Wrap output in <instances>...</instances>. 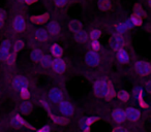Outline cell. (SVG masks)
Segmentation results:
<instances>
[{"instance_id":"1","label":"cell","mask_w":151,"mask_h":132,"mask_svg":"<svg viewBox=\"0 0 151 132\" xmlns=\"http://www.w3.org/2000/svg\"><path fill=\"white\" fill-rule=\"evenodd\" d=\"M110 84L105 80H99L94 83V86H93V91H94L95 95L99 97H106L108 92V89H109Z\"/></svg>"},{"instance_id":"2","label":"cell","mask_w":151,"mask_h":132,"mask_svg":"<svg viewBox=\"0 0 151 132\" xmlns=\"http://www.w3.org/2000/svg\"><path fill=\"white\" fill-rule=\"evenodd\" d=\"M85 62L91 66V67H95L99 64L101 62V57H99V53L94 52V51H89L85 55Z\"/></svg>"},{"instance_id":"3","label":"cell","mask_w":151,"mask_h":132,"mask_svg":"<svg viewBox=\"0 0 151 132\" xmlns=\"http://www.w3.org/2000/svg\"><path fill=\"white\" fill-rule=\"evenodd\" d=\"M134 69L141 76H149L151 72V65L146 61H138L134 64Z\"/></svg>"},{"instance_id":"4","label":"cell","mask_w":151,"mask_h":132,"mask_svg":"<svg viewBox=\"0 0 151 132\" xmlns=\"http://www.w3.org/2000/svg\"><path fill=\"white\" fill-rule=\"evenodd\" d=\"M109 44L111 46L112 50L114 51H119L120 49H123V46H124V38L122 35L120 34H115L113 35L109 40Z\"/></svg>"},{"instance_id":"5","label":"cell","mask_w":151,"mask_h":132,"mask_svg":"<svg viewBox=\"0 0 151 132\" xmlns=\"http://www.w3.org/2000/svg\"><path fill=\"white\" fill-rule=\"evenodd\" d=\"M59 111L65 117H69L73 113V106L70 102L66 100H62L59 102Z\"/></svg>"},{"instance_id":"6","label":"cell","mask_w":151,"mask_h":132,"mask_svg":"<svg viewBox=\"0 0 151 132\" xmlns=\"http://www.w3.org/2000/svg\"><path fill=\"white\" fill-rule=\"evenodd\" d=\"M9 54H11V42L5 39L1 42V46H0V60L6 61Z\"/></svg>"},{"instance_id":"7","label":"cell","mask_w":151,"mask_h":132,"mask_svg":"<svg viewBox=\"0 0 151 132\" xmlns=\"http://www.w3.org/2000/svg\"><path fill=\"white\" fill-rule=\"evenodd\" d=\"M51 66L53 67V69H54V71L56 73H62L66 69V64L63 61V59L61 58H55L52 61V65Z\"/></svg>"},{"instance_id":"8","label":"cell","mask_w":151,"mask_h":132,"mask_svg":"<svg viewBox=\"0 0 151 132\" xmlns=\"http://www.w3.org/2000/svg\"><path fill=\"white\" fill-rule=\"evenodd\" d=\"M49 99H50V101H52V102L54 103H58L60 102V101L63 100V94L62 92H61L59 89L57 88H53L51 89L50 91H49Z\"/></svg>"},{"instance_id":"9","label":"cell","mask_w":151,"mask_h":132,"mask_svg":"<svg viewBox=\"0 0 151 132\" xmlns=\"http://www.w3.org/2000/svg\"><path fill=\"white\" fill-rule=\"evenodd\" d=\"M13 86L15 89L21 91L23 89L28 88V81L24 76H16L13 80Z\"/></svg>"},{"instance_id":"10","label":"cell","mask_w":151,"mask_h":132,"mask_svg":"<svg viewBox=\"0 0 151 132\" xmlns=\"http://www.w3.org/2000/svg\"><path fill=\"white\" fill-rule=\"evenodd\" d=\"M50 19V15L49 14H40V15H34L30 17V21L35 25H42V24L47 23Z\"/></svg>"},{"instance_id":"11","label":"cell","mask_w":151,"mask_h":132,"mask_svg":"<svg viewBox=\"0 0 151 132\" xmlns=\"http://www.w3.org/2000/svg\"><path fill=\"white\" fill-rule=\"evenodd\" d=\"M13 27H14V30H15L16 32H23L24 30H25V27H26L24 18L21 17V16H17V17L14 19Z\"/></svg>"},{"instance_id":"12","label":"cell","mask_w":151,"mask_h":132,"mask_svg":"<svg viewBox=\"0 0 151 132\" xmlns=\"http://www.w3.org/2000/svg\"><path fill=\"white\" fill-rule=\"evenodd\" d=\"M46 31H47V33H48L49 35L56 36V35H58V34L60 33L61 27H60V25L57 23V22L53 21V22H50V23L48 24Z\"/></svg>"},{"instance_id":"13","label":"cell","mask_w":151,"mask_h":132,"mask_svg":"<svg viewBox=\"0 0 151 132\" xmlns=\"http://www.w3.org/2000/svg\"><path fill=\"white\" fill-rule=\"evenodd\" d=\"M124 113H125V117L129 119L130 121H138L141 116L140 111L137 108H134V107H127L124 111Z\"/></svg>"},{"instance_id":"14","label":"cell","mask_w":151,"mask_h":132,"mask_svg":"<svg viewBox=\"0 0 151 132\" xmlns=\"http://www.w3.org/2000/svg\"><path fill=\"white\" fill-rule=\"evenodd\" d=\"M132 23H130L128 19L126 20V21L117 24V25L115 26L116 32H117V34H120V35H122L124 32L127 31L128 29H132Z\"/></svg>"},{"instance_id":"15","label":"cell","mask_w":151,"mask_h":132,"mask_svg":"<svg viewBox=\"0 0 151 132\" xmlns=\"http://www.w3.org/2000/svg\"><path fill=\"white\" fill-rule=\"evenodd\" d=\"M134 95L136 96V98L138 99V102H139V104H140L141 106L144 107V108H147V107H148L147 102L144 100V92H143L142 88L138 87V88L134 89Z\"/></svg>"},{"instance_id":"16","label":"cell","mask_w":151,"mask_h":132,"mask_svg":"<svg viewBox=\"0 0 151 132\" xmlns=\"http://www.w3.org/2000/svg\"><path fill=\"white\" fill-rule=\"evenodd\" d=\"M112 117H113L114 121H115L116 123H122V122H124L126 119L124 111H122V109H120V108L115 109V111H113V113H112Z\"/></svg>"},{"instance_id":"17","label":"cell","mask_w":151,"mask_h":132,"mask_svg":"<svg viewBox=\"0 0 151 132\" xmlns=\"http://www.w3.org/2000/svg\"><path fill=\"white\" fill-rule=\"evenodd\" d=\"M117 60L122 64L129 62V55L124 49H120L119 51H117Z\"/></svg>"},{"instance_id":"18","label":"cell","mask_w":151,"mask_h":132,"mask_svg":"<svg viewBox=\"0 0 151 132\" xmlns=\"http://www.w3.org/2000/svg\"><path fill=\"white\" fill-rule=\"evenodd\" d=\"M34 36H35V39L37 41H47L49 38V34L47 33L46 29H36L34 32Z\"/></svg>"},{"instance_id":"19","label":"cell","mask_w":151,"mask_h":132,"mask_svg":"<svg viewBox=\"0 0 151 132\" xmlns=\"http://www.w3.org/2000/svg\"><path fill=\"white\" fill-rule=\"evenodd\" d=\"M73 38L76 39V41L78 42H85L88 39V34L84 30H79V31L73 33Z\"/></svg>"},{"instance_id":"20","label":"cell","mask_w":151,"mask_h":132,"mask_svg":"<svg viewBox=\"0 0 151 132\" xmlns=\"http://www.w3.org/2000/svg\"><path fill=\"white\" fill-rule=\"evenodd\" d=\"M51 54L55 58H61V56L63 55V49L59 44H54L51 46Z\"/></svg>"},{"instance_id":"21","label":"cell","mask_w":151,"mask_h":132,"mask_svg":"<svg viewBox=\"0 0 151 132\" xmlns=\"http://www.w3.org/2000/svg\"><path fill=\"white\" fill-rule=\"evenodd\" d=\"M13 123L16 124V125H18V126H25V127H28V128H30V129H33V127H32V126L30 125L29 123H27V122H26L25 120L23 119V118L20 117L19 115H15V116H14Z\"/></svg>"},{"instance_id":"22","label":"cell","mask_w":151,"mask_h":132,"mask_svg":"<svg viewBox=\"0 0 151 132\" xmlns=\"http://www.w3.org/2000/svg\"><path fill=\"white\" fill-rule=\"evenodd\" d=\"M97 6L101 11H110L112 7V3L110 0H99V2H97Z\"/></svg>"},{"instance_id":"23","label":"cell","mask_w":151,"mask_h":132,"mask_svg":"<svg viewBox=\"0 0 151 132\" xmlns=\"http://www.w3.org/2000/svg\"><path fill=\"white\" fill-rule=\"evenodd\" d=\"M68 28L75 33V32L79 31V30H82V23L79 20H73V21L69 22Z\"/></svg>"},{"instance_id":"24","label":"cell","mask_w":151,"mask_h":132,"mask_svg":"<svg viewBox=\"0 0 151 132\" xmlns=\"http://www.w3.org/2000/svg\"><path fill=\"white\" fill-rule=\"evenodd\" d=\"M42 56H44V54H42V52L40 49H34L31 52V54H30V57H31L32 61H34V62H40L42 60Z\"/></svg>"},{"instance_id":"25","label":"cell","mask_w":151,"mask_h":132,"mask_svg":"<svg viewBox=\"0 0 151 132\" xmlns=\"http://www.w3.org/2000/svg\"><path fill=\"white\" fill-rule=\"evenodd\" d=\"M134 16H136V17H139V18H146L147 15L146 13H145V11L142 9V6H141L140 4H136L134 6Z\"/></svg>"},{"instance_id":"26","label":"cell","mask_w":151,"mask_h":132,"mask_svg":"<svg viewBox=\"0 0 151 132\" xmlns=\"http://www.w3.org/2000/svg\"><path fill=\"white\" fill-rule=\"evenodd\" d=\"M50 117H51V119L54 121L55 124H61V125H65V124H67V122H68V120H67L66 118L58 117V116H55V115H53V113H50Z\"/></svg>"},{"instance_id":"27","label":"cell","mask_w":151,"mask_h":132,"mask_svg":"<svg viewBox=\"0 0 151 132\" xmlns=\"http://www.w3.org/2000/svg\"><path fill=\"white\" fill-rule=\"evenodd\" d=\"M31 109H32V104L30 103V101L25 100L24 102H22V104H21L22 113H25V115H27V113H29L30 111H31Z\"/></svg>"},{"instance_id":"28","label":"cell","mask_w":151,"mask_h":132,"mask_svg":"<svg viewBox=\"0 0 151 132\" xmlns=\"http://www.w3.org/2000/svg\"><path fill=\"white\" fill-rule=\"evenodd\" d=\"M128 20H129V22L132 23V27H140L143 24V19H141V18H139V17H136V16H134V15Z\"/></svg>"},{"instance_id":"29","label":"cell","mask_w":151,"mask_h":132,"mask_svg":"<svg viewBox=\"0 0 151 132\" xmlns=\"http://www.w3.org/2000/svg\"><path fill=\"white\" fill-rule=\"evenodd\" d=\"M24 46H25V44H24V41L22 39L16 40L15 44H14V46H13V53L17 54L18 52H20V51L24 48Z\"/></svg>"},{"instance_id":"30","label":"cell","mask_w":151,"mask_h":132,"mask_svg":"<svg viewBox=\"0 0 151 132\" xmlns=\"http://www.w3.org/2000/svg\"><path fill=\"white\" fill-rule=\"evenodd\" d=\"M52 61H53V59L51 58L50 56H48V55H44L42 58V60H40V62L44 67H49V66L52 65Z\"/></svg>"},{"instance_id":"31","label":"cell","mask_w":151,"mask_h":132,"mask_svg":"<svg viewBox=\"0 0 151 132\" xmlns=\"http://www.w3.org/2000/svg\"><path fill=\"white\" fill-rule=\"evenodd\" d=\"M101 35V33L99 29H93L92 31L89 33V37H90L91 40H99Z\"/></svg>"},{"instance_id":"32","label":"cell","mask_w":151,"mask_h":132,"mask_svg":"<svg viewBox=\"0 0 151 132\" xmlns=\"http://www.w3.org/2000/svg\"><path fill=\"white\" fill-rule=\"evenodd\" d=\"M118 98L121 101H123V102H126V101H128V99H129V94H128L125 90H121L118 93Z\"/></svg>"},{"instance_id":"33","label":"cell","mask_w":151,"mask_h":132,"mask_svg":"<svg viewBox=\"0 0 151 132\" xmlns=\"http://www.w3.org/2000/svg\"><path fill=\"white\" fill-rule=\"evenodd\" d=\"M115 95H116L115 90H114L113 86H112V85L110 84L109 89H108V92H107V95H106L105 98H107L108 100H111L112 98H114V97H115Z\"/></svg>"},{"instance_id":"34","label":"cell","mask_w":151,"mask_h":132,"mask_svg":"<svg viewBox=\"0 0 151 132\" xmlns=\"http://www.w3.org/2000/svg\"><path fill=\"white\" fill-rule=\"evenodd\" d=\"M101 44L99 40H91V49H92V51L97 52V51L101 50Z\"/></svg>"},{"instance_id":"35","label":"cell","mask_w":151,"mask_h":132,"mask_svg":"<svg viewBox=\"0 0 151 132\" xmlns=\"http://www.w3.org/2000/svg\"><path fill=\"white\" fill-rule=\"evenodd\" d=\"M20 95H21L22 98L25 99V100L29 99V97H30V92H29V90H28V88L23 89V90L20 91Z\"/></svg>"},{"instance_id":"36","label":"cell","mask_w":151,"mask_h":132,"mask_svg":"<svg viewBox=\"0 0 151 132\" xmlns=\"http://www.w3.org/2000/svg\"><path fill=\"white\" fill-rule=\"evenodd\" d=\"M99 119V117H88V118H86V120H85V125L90 126L91 124H94Z\"/></svg>"},{"instance_id":"37","label":"cell","mask_w":151,"mask_h":132,"mask_svg":"<svg viewBox=\"0 0 151 132\" xmlns=\"http://www.w3.org/2000/svg\"><path fill=\"white\" fill-rule=\"evenodd\" d=\"M16 56H17V54H15V53H13V52H12L11 54L9 55V57H7V59H6V62L9 63V65L14 64V63H15V61H16Z\"/></svg>"},{"instance_id":"38","label":"cell","mask_w":151,"mask_h":132,"mask_svg":"<svg viewBox=\"0 0 151 132\" xmlns=\"http://www.w3.org/2000/svg\"><path fill=\"white\" fill-rule=\"evenodd\" d=\"M53 1H54V3L57 6H64L68 2V0H53Z\"/></svg>"},{"instance_id":"39","label":"cell","mask_w":151,"mask_h":132,"mask_svg":"<svg viewBox=\"0 0 151 132\" xmlns=\"http://www.w3.org/2000/svg\"><path fill=\"white\" fill-rule=\"evenodd\" d=\"M40 104H42V106H44L45 108H46L47 111H48L49 113H50V106H49V104H48V102H47V101H45V100H42V101H40Z\"/></svg>"},{"instance_id":"40","label":"cell","mask_w":151,"mask_h":132,"mask_svg":"<svg viewBox=\"0 0 151 132\" xmlns=\"http://www.w3.org/2000/svg\"><path fill=\"white\" fill-rule=\"evenodd\" d=\"M37 132H50V127L49 126H44L40 130H37Z\"/></svg>"},{"instance_id":"41","label":"cell","mask_w":151,"mask_h":132,"mask_svg":"<svg viewBox=\"0 0 151 132\" xmlns=\"http://www.w3.org/2000/svg\"><path fill=\"white\" fill-rule=\"evenodd\" d=\"M21 1H23V2H25L26 4H29V5L37 2V0H21Z\"/></svg>"},{"instance_id":"42","label":"cell","mask_w":151,"mask_h":132,"mask_svg":"<svg viewBox=\"0 0 151 132\" xmlns=\"http://www.w3.org/2000/svg\"><path fill=\"white\" fill-rule=\"evenodd\" d=\"M113 132H127V131L122 127H116V128H114Z\"/></svg>"},{"instance_id":"43","label":"cell","mask_w":151,"mask_h":132,"mask_svg":"<svg viewBox=\"0 0 151 132\" xmlns=\"http://www.w3.org/2000/svg\"><path fill=\"white\" fill-rule=\"evenodd\" d=\"M0 19H5V11L2 9H0Z\"/></svg>"},{"instance_id":"44","label":"cell","mask_w":151,"mask_h":132,"mask_svg":"<svg viewBox=\"0 0 151 132\" xmlns=\"http://www.w3.org/2000/svg\"><path fill=\"white\" fill-rule=\"evenodd\" d=\"M3 26H4V20L0 19V29H1V28H3Z\"/></svg>"},{"instance_id":"45","label":"cell","mask_w":151,"mask_h":132,"mask_svg":"<svg viewBox=\"0 0 151 132\" xmlns=\"http://www.w3.org/2000/svg\"><path fill=\"white\" fill-rule=\"evenodd\" d=\"M150 83L151 82H148V83H147V90H150Z\"/></svg>"},{"instance_id":"46","label":"cell","mask_w":151,"mask_h":132,"mask_svg":"<svg viewBox=\"0 0 151 132\" xmlns=\"http://www.w3.org/2000/svg\"><path fill=\"white\" fill-rule=\"evenodd\" d=\"M83 132H89V129H88V130H84Z\"/></svg>"},{"instance_id":"47","label":"cell","mask_w":151,"mask_h":132,"mask_svg":"<svg viewBox=\"0 0 151 132\" xmlns=\"http://www.w3.org/2000/svg\"><path fill=\"white\" fill-rule=\"evenodd\" d=\"M148 1H149V0H148Z\"/></svg>"}]
</instances>
